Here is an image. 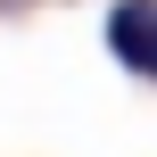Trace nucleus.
<instances>
[{
	"label": "nucleus",
	"mask_w": 157,
	"mask_h": 157,
	"mask_svg": "<svg viewBox=\"0 0 157 157\" xmlns=\"http://www.w3.org/2000/svg\"><path fill=\"white\" fill-rule=\"evenodd\" d=\"M108 50H116V66L157 83V0H116L108 8Z\"/></svg>",
	"instance_id": "f257e3e1"
}]
</instances>
